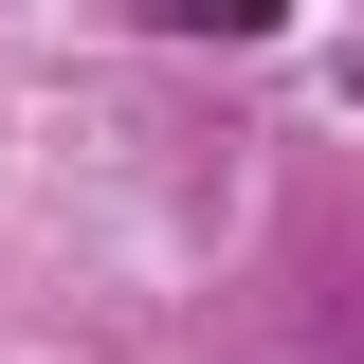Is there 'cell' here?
<instances>
[{"mask_svg": "<svg viewBox=\"0 0 364 364\" xmlns=\"http://www.w3.org/2000/svg\"><path fill=\"white\" fill-rule=\"evenodd\" d=\"M182 37H273V18H291V0H164Z\"/></svg>", "mask_w": 364, "mask_h": 364, "instance_id": "6da1fadb", "label": "cell"}]
</instances>
